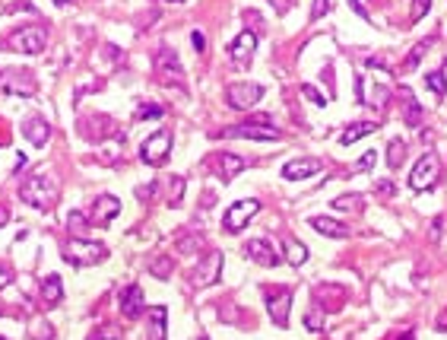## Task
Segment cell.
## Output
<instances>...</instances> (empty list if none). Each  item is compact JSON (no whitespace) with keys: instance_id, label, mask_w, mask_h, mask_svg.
<instances>
[{"instance_id":"obj_18","label":"cell","mask_w":447,"mask_h":340,"mask_svg":"<svg viewBox=\"0 0 447 340\" xmlns=\"http://www.w3.org/2000/svg\"><path fill=\"white\" fill-rule=\"evenodd\" d=\"M209 166L216 169V175L222 178V182H231V178L245 169V159L235 156V153H216V156L209 159Z\"/></svg>"},{"instance_id":"obj_42","label":"cell","mask_w":447,"mask_h":340,"mask_svg":"<svg viewBox=\"0 0 447 340\" xmlns=\"http://www.w3.org/2000/svg\"><path fill=\"white\" fill-rule=\"evenodd\" d=\"M305 328H308V331H314V334L321 331V328H324V315H321V309H311V312H308V315H305Z\"/></svg>"},{"instance_id":"obj_6","label":"cell","mask_w":447,"mask_h":340,"mask_svg":"<svg viewBox=\"0 0 447 340\" xmlns=\"http://www.w3.org/2000/svg\"><path fill=\"white\" fill-rule=\"evenodd\" d=\"M156 80L162 86H184V67H181L178 54L172 48H159L156 51Z\"/></svg>"},{"instance_id":"obj_1","label":"cell","mask_w":447,"mask_h":340,"mask_svg":"<svg viewBox=\"0 0 447 340\" xmlns=\"http://www.w3.org/2000/svg\"><path fill=\"white\" fill-rule=\"evenodd\" d=\"M19 197H23V204L35 207V210H51L54 201H58V182L35 172L19 185Z\"/></svg>"},{"instance_id":"obj_46","label":"cell","mask_w":447,"mask_h":340,"mask_svg":"<svg viewBox=\"0 0 447 340\" xmlns=\"http://www.w3.org/2000/svg\"><path fill=\"white\" fill-rule=\"evenodd\" d=\"M324 13H330V0H314V7H311V19H321Z\"/></svg>"},{"instance_id":"obj_20","label":"cell","mask_w":447,"mask_h":340,"mask_svg":"<svg viewBox=\"0 0 447 340\" xmlns=\"http://www.w3.org/2000/svg\"><path fill=\"white\" fill-rule=\"evenodd\" d=\"M80 130L89 137V140H96V137H105V134H118V128H114V121L108 118V114H89V118H82Z\"/></svg>"},{"instance_id":"obj_15","label":"cell","mask_w":447,"mask_h":340,"mask_svg":"<svg viewBox=\"0 0 447 340\" xmlns=\"http://www.w3.org/2000/svg\"><path fill=\"white\" fill-rule=\"evenodd\" d=\"M314 299H317V309L340 312L346 303V287H340V283H317L314 287Z\"/></svg>"},{"instance_id":"obj_38","label":"cell","mask_w":447,"mask_h":340,"mask_svg":"<svg viewBox=\"0 0 447 340\" xmlns=\"http://www.w3.org/2000/svg\"><path fill=\"white\" fill-rule=\"evenodd\" d=\"M29 337L32 340H54V328L48 321H32L29 325Z\"/></svg>"},{"instance_id":"obj_60","label":"cell","mask_w":447,"mask_h":340,"mask_svg":"<svg viewBox=\"0 0 447 340\" xmlns=\"http://www.w3.org/2000/svg\"><path fill=\"white\" fill-rule=\"evenodd\" d=\"M0 340H7V337H0Z\"/></svg>"},{"instance_id":"obj_19","label":"cell","mask_w":447,"mask_h":340,"mask_svg":"<svg viewBox=\"0 0 447 340\" xmlns=\"http://www.w3.org/2000/svg\"><path fill=\"white\" fill-rule=\"evenodd\" d=\"M118 305H121V312H124V318H140L143 309H146V303H143V289L137 287V283H130L127 289H121Z\"/></svg>"},{"instance_id":"obj_35","label":"cell","mask_w":447,"mask_h":340,"mask_svg":"<svg viewBox=\"0 0 447 340\" xmlns=\"http://www.w3.org/2000/svg\"><path fill=\"white\" fill-rule=\"evenodd\" d=\"M172 271H175V261L168 255H162V257H156L152 264H149V273H156L159 280H168L172 277Z\"/></svg>"},{"instance_id":"obj_24","label":"cell","mask_w":447,"mask_h":340,"mask_svg":"<svg viewBox=\"0 0 447 340\" xmlns=\"http://www.w3.org/2000/svg\"><path fill=\"white\" fill-rule=\"evenodd\" d=\"M60 299H64L60 277H58V273H48V277L42 280V305H45V309H58Z\"/></svg>"},{"instance_id":"obj_53","label":"cell","mask_w":447,"mask_h":340,"mask_svg":"<svg viewBox=\"0 0 447 340\" xmlns=\"http://www.w3.org/2000/svg\"><path fill=\"white\" fill-rule=\"evenodd\" d=\"M7 219H10V210H7V207H3V204H0V229L7 226Z\"/></svg>"},{"instance_id":"obj_55","label":"cell","mask_w":447,"mask_h":340,"mask_svg":"<svg viewBox=\"0 0 447 340\" xmlns=\"http://www.w3.org/2000/svg\"><path fill=\"white\" fill-rule=\"evenodd\" d=\"M400 340H416V334H412V331H406V334H403Z\"/></svg>"},{"instance_id":"obj_26","label":"cell","mask_w":447,"mask_h":340,"mask_svg":"<svg viewBox=\"0 0 447 340\" xmlns=\"http://www.w3.org/2000/svg\"><path fill=\"white\" fill-rule=\"evenodd\" d=\"M165 328H168V309L165 305H152L149 309V337L165 340Z\"/></svg>"},{"instance_id":"obj_7","label":"cell","mask_w":447,"mask_h":340,"mask_svg":"<svg viewBox=\"0 0 447 340\" xmlns=\"http://www.w3.org/2000/svg\"><path fill=\"white\" fill-rule=\"evenodd\" d=\"M168 153H172V134H168V130H156V134L146 137L143 146H140V159L146 162V166H152V169L165 166Z\"/></svg>"},{"instance_id":"obj_11","label":"cell","mask_w":447,"mask_h":340,"mask_svg":"<svg viewBox=\"0 0 447 340\" xmlns=\"http://www.w3.org/2000/svg\"><path fill=\"white\" fill-rule=\"evenodd\" d=\"M219 137H251V140H279V130H276L273 124L245 121V124H235V128L219 130Z\"/></svg>"},{"instance_id":"obj_25","label":"cell","mask_w":447,"mask_h":340,"mask_svg":"<svg viewBox=\"0 0 447 340\" xmlns=\"http://www.w3.org/2000/svg\"><path fill=\"white\" fill-rule=\"evenodd\" d=\"M380 128V121H362V124H349V128L340 134V144L343 146H352V144H358L362 137H368V134H374V130Z\"/></svg>"},{"instance_id":"obj_57","label":"cell","mask_w":447,"mask_h":340,"mask_svg":"<svg viewBox=\"0 0 447 340\" xmlns=\"http://www.w3.org/2000/svg\"><path fill=\"white\" fill-rule=\"evenodd\" d=\"M168 3H184V0H168Z\"/></svg>"},{"instance_id":"obj_28","label":"cell","mask_w":447,"mask_h":340,"mask_svg":"<svg viewBox=\"0 0 447 340\" xmlns=\"http://www.w3.org/2000/svg\"><path fill=\"white\" fill-rule=\"evenodd\" d=\"M286 261L292 267H301L308 261V245H301L298 239H286Z\"/></svg>"},{"instance_id":"obj_54","label":"cell","mask_w":447,"mask_h":340,"mask_svg":"<svg viewBox=\"0 0 447 340\" xmlns=\"http://www.w3.org/2000/svg\"><path fill=\"white\" fill-rule=\"evenodd\" d=\"M7 283H10V273H7V271H3V267H0V289L7 287Z\"/></svg>"},{"instance_id":"obj_37","label":"cell","mask_w":447,"mask_h":340,"mask_svg":"<svg viewBox=\"0 0 447 340\" xmlns=\"http://www.w3.org/2000/svg\"><path fill=\"white\" fill-rule=\"evenodd\" d=\"M121 153H124V146H121V144H108V146H102V150H98V162L114 166V162L121 159Z\"/></svg>"},{"instance_id":"obj_21","label":"cell","mask_w":447,"mask_h":340,"mask_svg":"<svg viewBox=\"0 0 447 340\" xmlns=\"http://www.w3.org/2000/svg\"><path fill=\"white\" fill-rule=\"evenodd\" d=\"M311 229L327 235V239H349L352 235V229L346 226V223H340V219H333V216H311Z\"/></svg>"},{"instance_id":"obj_2","label":"cell","mask_w":447,"mask_h":340,"mask_svg":"<svg viewBox=\"0 0 447 340\" xmlns=\"http://www.w3.org/2000/svg\"><path fill=\"white\" fill-rule=\"evenodd\" d=\"M105 255H108L105 245L92 242V239H80V235H73L67 248H64V261H70L73 267H92L98 261H105Z\"/></svg>"},{"instance_id":"obj_12","label":"cell","mask_w":447,"mask_h":340,"mask_svg":"<svg viewBox=\"0 0 447 340\" xmlns=\"http://www.w3.org/2000/svg\"><path fill=\"white\" fill-rule=\"evenodd\" d=\"M245 255L261 267H276L279 261H283V255L276 251V245L267 242V239H251V242L245 245Z\"/></svg>"},{"instance_id":"obj_23","label":"cell","mask_w":447,"mask_h":340,"mask_svg":"<svg viewBox=\"0 0 447 340\" xmlns=\"http://www.w3.org/2000/svg\"><path fill=\"white\" fill-rule=\"evenodd\" d=\"M23 137L32 146H45L48 137H51V124L45 118H26L23 121Z\"/></svg>"},{"instance_id":"obj_58","label":"cell","mask_w":447,"mask_h":340,"mask_svg":"<svg viewBox=\"0 0 447 340\" xmlns=\"http://www.w3.org/2000/svg\"><path fill=\"white\" fill-rule=\"evenodd\" d=\"M0 315H3V305H0Z\"/></svg>"},{"instance_id":"obj_49","label":"cell","mask_w":447,"mask_h":340,"mask_svg":"<svg viewBox=\"0 0 447 340\" xmlns=\"http://www.w3.org/2000/svg\"><path fill=\"white\" fill-rule=\"evenodd\" d=\"M441 223H444L441 216L432 219V232H428V239H432V242H438V239H441Z\"/></svg>"},{"instance_id":"obj_9","label":"cell","mask_w":447,"mask_h":340,"mask_svg":"<svg viewBox=\"0 0 447 340\" xmlns=\"http://www.w3.org/2000/svg\"><path fill=\"white\" fill-rule=\"evenodd\" d=\"M0 90L7 92V96L32 99L38 92V83L29 70H3V76H0Z\"/></svg>"},{"instance_id":"obj_34","label":"cell","mask_w":447,"mask_h":340,"mask_svg":"<svg viewBox=\"0 0 447 340\" xmlns=\"http://www.w3.org/2000/svg\"><path fill=\"white\" fill-rule=\"evenodd\" d=\"M362 102H365V105H371V108H380V112H384V108H387V102H390V90H387V86H374L371 96H365Z\"/></svg>"},{"instance_id":"obj_22","label":"cell","mask_w":447,"mask_h":340,"mask_svg":"<svg viewBox=\"0 0 447 340\" xmlns=\"http://www.w3.org/2000/svg\"><path fill=\"white\" fill-rule=\"evenodd\" d=\"M400 102H403V121H406V128H419V124H422V118H425V112H422V105H419L416 92L403 86V90H400Z\"/></svg>"},{"instance_id":"obj_52","label":"cell","mask_w":447,"mask_h":340,"mask_svg":"<svg viewBox=\"0 0 447 340\" xmlns=\"http://www.w3.org/2000/svg\"><path fill=\"white\" fill-rule=\"evenodd\" d=\"M435 328H438V331H447V309L438 315V321H435Z\"/></svg>"},{"instance_id":"obj_29","label":"cell","mask_w":447,"mask_h":340,"mask_svg":"<svg viewBox=\"0 0 447 340\" xmlns=\"http://www.w3.org/2000/svg\"><path fill=\"white\" fill-rule=\"evenodd\" d=\"M410 156V144H403V140H390L387 144V166L390 169H400Z\"/></svg>"},{"instance_id":"obj_39","label":"cell","mask_w":447,"mask_h":340,"mask_svg":"<svg viewBox=\"0 0 447 340\" xmlns=\"http://www.w3.org/2000/svg\"><path fill=\"white\" fill-rule=\"evenodd\" d=\"M432 10V0H412V10H410V26H416V23H422L425 19V13Z\"/></svg>"},{"instance_id":"obj_10","label":"cell","mask_w":447,"mask_h":340,"mask_svg":"<svg viewBox=\"0 0 447 340\" xmlns=\"http://www.w3.org/2000/svg\"><path fill=\"white\" fill-rule=\"evenodd\" d=\"M289 309H292V289L289 287L267 289V312H270L276 328H289Z\"/></svg>"},{"instance_id":"obj_48","label":"cell","mask_w":447,"mask_h":340,"mask_svg":"<svg viewBox=\"0 0 447 340\" xmlns=\"http://www.w3.org/2000/svg\"><path fill=\"white\" fill-rule=\"evenodd\" d=\"M67 223H70V229H82V226H89V223H86V216H82V213H70L67 216Z\"/></svg>"},{"instance_id":"obj_4","label":"cell","mask_w":447,"mask_h":340,"mask_svg":"<svg viewBox=\"0 0 447 340\" xmlns=\"http://www.w3.org/2000/svg\"><path fill=\"white\" fill-rule=\"evenodd\" d=\"M438 178H441V159L435 156V153H425V156H419V162L410 172V188L412 191H428V188L438 185Z\"/></svg>"},{"instance_id":"obj_13","label":"cell","mask_w":447,"mask_h":340,"mask_svg":"<svg viewBox=\"0 0 447 340\" xmlns=\"http://www.w3.org/2000/svg\"><path fill=\"white\" fill-rule=\"evenodd\" d=\"M219 273H222V251H207V257H203L200 264H197L194 271V283L197 287H213L219 280Z\"/></svg>"},{"instance_id":"obj_61","label":"cell","mask_w":447,"mask_h":340,"mask_svg":"<svg viewBox=\"0 0 447 340\" xmlns=\"http://www.w3.org/2000/svg\"><path fill=\"white\" fill-rule=\"evenodd\" d=\"M200 340H207V337H200Z\"/></svg>"},{"instance_id":"obj_36","label":"cell","mask_w":447,"mask_h":340,"mask_svg":"<svg viewBox=\"0 0 447 340\" xmlns=\"http://www.w3.org/2000/svg\"><path fill=\"white\" fill-rule=\"evenodd\" d=\"M86 340H121V328H118V325H108V321H105V325H98Z\"/></svg>"},{"instance_id":"obj_16","label":"cell","mask_w":447,"mask_h":340,"mask_svg":"<svg viewBox=\"0 0 447 340\" xmlns=\"http://www.w3.org/2000/svg\"><path fill=\"white\" fill-rule=\"evenodd\" d=\"M121 213V201L114 194H102L96 197V204H92V213H89V226H108L114 216Z\"/></svg>"},{"instance_id":"obj_14","label":"cell","mask_w":447,"mask_h":340,"mask_svg":"<svg viewBox=\"0 0 447 340\" xmlns=\"http://www.w3.org/2000/svg\"><path fill=\"white\" fill-rule=\"evenodd\" d=\"M254 51H257V35H254L251 29L241 32V35L229 45V58H231V64H235V67H247V64H251V58H254Z\"/></svg>"},{"instance_id":"obj_32","label":"cell","mask_w":447,"mask_h":340,"mask_svg":"<svg viewBox=\"0 0 447 340\" xmlns=\"http://www.w3.org/2000/svg\"><path fill=\"white\" fill-rule=\"evenodd\" d=\"M425 86L435 92L438 99H444L447 96V76H444V70H432V74L425 76Z\"/></svg>"},{"instance_id":"obj_33","label":"cell","mask_w":447,"mask_h":340,"mask_svg":"<svg viewBox=\"0 0 447 340\" xmlns=\"http://www.w3.org/2000/svg\"><path fill=\"white\" fill-rule=\"evenodd\" d=\"M156 118H162V105H156V102H140L134 112V121H156Z\"/></svg>"},{"instance_id":"obj_30","label":"cell","mask_w":447,"mask_h":340,"mask_svg":"<svg viewBox=\"0 0 447 340\" xmlns=\"http://www.w3.org/2000/svg\"><path fill=\"white\" fill-rule=\"evenodd\" d=\"M200 245H203V232H181L178 239H175V248H178L181 255H194Z\"/></svg>"},{"instance_id":"obj_5","label":"cell","mask_w":447,"mask_h":340,"mask_svg":"<svg viewBox=\"0 0 447 340\" xmlns=\"http://www.w3.org/2000/svg\"><path fill=\"white\" fill-rule=\"evenodd\" d=\"M261 213V201L257 197H245V201H235V204L225 210L222 216V229L225 232H241V229L251 223L254 216Z\"/></svg>"},{"instance_id":"obj_47","label":"cell","mask_w":447,"mask_h":340,"mask_svg":"<svg viewBox=\"0 0 447 340\" xmlns=\"http://www.w3.org/2000/svg\"><path fill=\"white\" fill-rule=\"evenodd\" d=\"M267 3H270V7H273L279 16H283V13H289V7L295 3V0H267Z\"/></svg>"},{"instance_id":"obj_45","label":"cell","mask_w":447,"mask_h":340,"mask_svg":"<svg viewBox=\"0 0 447 340\" xmlns=\"http://www.w3.org/2000/svg\"><path fill=\"white\" fill-rule=\"evenodd\" d=\"M374 194H380V197H394V194H396L394 182H374Z\"/></svg>"},{"instance_id":"obj_17","label":"cell","mask_w":447,"mask_h":340,"mask_svg":"<svg viewBox=\"0 0 447 340\" xmlns=\"http://www.w3.org/2000/svg\"><path fill=\"white\" fill-rule=\"evenodd\" d=\"M321 172V159L314 156H305V159H292L283 166V178L286 182H305V178H314V175Z\"/></svg>"},{"instance_id":"obj_27","label":"cell","mask_w":447,"mask_h":340,"mask_svg":"<svg viewBox=\"0 0 447 340\" xmlns=\"http://www.w3.org/2000/svg\"><path fill=\"white\" fill-rule=\"evenodd\" d=\"M428 45H432L428 38L416 42V45H412V51L406 54V61H403V70H400V74H412V70H416L419 64H422V58H425V51H428Z\"/></svg>"},{"instance_id":"obj_41","label":"cell","mask_w":447,"mask_h":340,"mask_svg":"<svg viewBox=\"0 0 447 340\" xmlns=\"http://www.w3.org/2000/svg\"><path fill=\"white\" fill-rule=\"evenodd\" d=\"M181 197H184V178H172V185H168V204L178 207L181 204Z\"/></svg>"},{"instance_id":"obj_56","label":"cell","mask_w":447,"mask_h":340,"mask_svg":"<svg viewBox=\"0 0 447 340\" xmlns=\"http://www.w3.org/2000/svg\"><path fill=\"white\" fill-rule=\"evenodd\" d=\"M54 3H60V7H64V3H67V0H54Z\"/></svg>"},{"instance_id":"obj_31","label":"cell","mask_w":447,"mask_h":340,"mask_svg":"<svg viewBox=\"0 0 447 340\" xmlns=\"http://www.w3.org/2000/svg\"><path fill=\"white\" fill-rule=\"evenodd\" d=\"M362 207H365L362 194H340V197H333V210H343V213H362Z\"/></svg>"},{"instance_id":"obj_43","label":"cell","mask_w":447,"mask_h":340,"mask_svg":"<svg viewBox=\"0 0 447 340\" xmlns=\"http://www.w3.org/2000/svg\"><path fill=\"white\" fill-rule=\"evenodd\" d=\"M301 96H305V99H308V102H314V105H327V99H324V96H321V92L314 90V86H311V83H305V86H301Z\"/></svg>"},{"instance_id":"obj_44","label":"cell","mask_w":447,"mask_h":340,"mask_svg":"<svg viewBox=\"0 0 447 340\" xmlns=\"http://www.w3.org/2000/svg\"><path fill=\"white\" fill-rule=\"evenodd\" d=\"M191 45H194L197 54H207V35H203L200 29H194L191 32Z\"/></svg>"},{"instance_id":"obj_59","label":"cell","mask_w":447,"mask_h":340,"mask_svg":"<svg viewBox=\"0 0 447 340\" xmlns=\"http://www.w3.org/2000/svg\"><path fill=\"white\" fill-rule=\"evenodd\" d=\"M0 76H3V70H0Z\"/></svg>"},{"instance_id":"obj_8","label":"cell","mask_w":447,"mask_h":340,"mask_svg":"<svg viewBox=\"0 0 447 340\" xmlns=\"http://www.w3.org/2000/svg\"><path fill=\"white\" fill-rule=\"evenodd\" d=\"M263 99V86L261 83H231L225 86V105L235 108V112H247Z\"/></svg>"},{"instance_id":"obj_40","label":"cell","mask_w":447,"mask_h":340,"mask_svg":"<svg viewBox=\"0 0 447 340\" xmlns=\"http://www.w3.org/2000/svg\"><path fill=\"white\" fill-rule=\"evenodd\" d=\"M378 162V150H368L365 156L358 159V162H352V172L356 175H362V172H371V166Z\"/></svg>"},{"instance_id":"obj_3","label":"cell","mask_w":447,"mask_h":340,"mask_svg":"<svg viewBox=\"0 0 447 340\" xmlns=\"http://www.w3.org/2000/svg\"><path fill=\"white\" fill-rule=\"evenodd\" d=\"M48 45V29L45 26H23V29H16L7 35L3 48L10 51H23V54H42Z\"/></svg>"},{"instance_id":"obj_51","label":"cell","mask_w":447,"mask_h":340,"mask_svg":"<svg viewBox=\"0 0 447 340\" xmlns=\"http://www.w3.org/2000/svg\"><path fill=\"white\" fill-rule=\"evenodd\" d=\"M349 7H352V10H356V13H358V16H362V19H368V10H365V7H362V3H358V0H349Z\"/></svg>"},{"instance_id":"obj_50","label":"cell","mask_w":447,"mask_h":340,"mask_svg":"<svg viewBox=\"0 0 447 340\" xmlns=\"http://www.w3.org/2000/svg\"><path fill=\"white\" fill-rule=\"evenodd\" d=\"M137 194H140V201H149V194H156V185H143V188H137Z\"/></svg>"}]
</instances>
